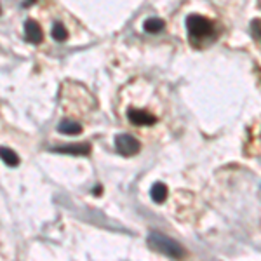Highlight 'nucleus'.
<instances>
[{
	"label": "nucleus",
	"instance_id": "obj_1",
	"mask_svg": "<svg viewBox=\"0 0 261 261\" xmlns=\"http://www.w3.org/2000/svg\"><path fill=\"white\" fill-rule=\"evenodd\" d=\"M146 242H148L150 249H154L155 253H160L167 258H174V260H179V258L187 256V251L183 249L181 244H178L176 241H173L171 237L164 235L160 232H150L146 237Z\"/></svg>",
	"mask_w": 261,
	"mask_h": 261
},
{
	"label": "nucleus",
	"instance_id": "obj_2",
	"mask_svg": "<svg viewBox=\"0 0 261 261\" xmlns=\"http://www.w3.org/2000/svg\"><path fill=\"white\" fill-rule=\"evenodd\" d=\"M187 30L191 38H204L212 35L214 26L208 17L199 16V14H190L187 17Z\"/></svg>",
	"mask_w": 261,
	"mask_h": 261
},
{
	"label": "nucleus",
	"instance_id": "obj_3",
	"mask_svg": "<svg viewBox=\"0 0 261 261\" xmlns=\"http://www.w3.org/2000/svg\"><path fill=\"white\" fill-rule=\"evenodd\" d=\"M115 148L122 157H133L141 150V143L136 138L131 136V134H117Z\"/></svg>",
	"mask_w": 261,
	"mask_h": 261
},
{
	"label": "nucleus",
	"instance_id": "obj_4",
	"mask_svg": "<svg viewBox=\"0 0 261 261\" xmlns=\"http://www.w3.org/2000/svg\"><path fill=\"white\" fill-rule=\"evenodd\" d=\"M127 119L134 125H154L157 122V117L155 115L145 112V110H138V108H129Z\"/></svg>",
	"mask_w": 261,
	"mask_h": 261
},
{
	"label": "nucleus",
	"instance_id": "obj_5",
	"mask_svg": "<svg viewBox=\"0 0 261 261\" xmlns=\"http://www.w3.org/2000/svg\"><path fill=\"white\" fill-rule=\"evenodd\" d=\"M56 154H68V155H86L91 154V145L89 143H73V145H63V146H54L51 148Z\"/></svg>",
	"mask_w": 261,
	"mask_h": 261
},
{
	"label": "nucleus",
	"instance_id": "obj_6",
	"mask_svg": "<svg viewBox=\"0 0 261 261\" xmlns=\"http://www.w3.org/2000/svg\"><path fill=\"white\" fill-rule=\"evenodd\" d=\"M42 37H44V34H42V28L37 21L26 19V23H25V38L26 40H28L30 44H40Z\"/></svg>",
	"mask_w": 261,
	"mask_h": 261
},
{
	"label": "nucleus",
	"instance_id": "obj_7",
	"mask_svg": "<svg viewBox=\"0 0 261 261\" xmlns=\"http://www.w3.org/2000/svg\"><path fill=\"white\" fill-rule=\"evenodd\" d=\"M150 197H152V200L157 204H162L164 200L167 199V187L164 185V183H154L152 185V188H150Z\"/></svg>",
	"mask_w": 261,
	"mask_h": 261
},
{
	"label": "nucleus",
	"instance_id": "obj_8",
	"mask_svg": "<svg viewBox=\"0 0 261 261\" xmlns=\"http://www.w3.org/2000/svg\"><path fill=\"white\" fill-rule=\"evenodd\" d=\"M58 131L63 134H79L82 133V125L75 121H61L58 124Z\"/></svg>",
	"mask_w": 261,
	"mask_h": 261
},
{
	"label": "nucleus",
	"instance_id": "obj_9",
	"mask_svg": "<svg viewBox=\"0 0 261 261\" xmlns=\"http://www.w3.org/2000/svg\"><path fill=\"white\" fill-rule=\"evenodd\" d=\"M143 28H145V32H148V34H158V32L164 30V21H162L160 17H148V19L143 23Z\"/></svg>",
	"mask_w": 261,
	"mask_h": 261
},
{
	"label": "nucleus",
	"instance_id": "obj_10",
	"mask_svg": "<svg viewBox=\"0 0 261 261\" xmlns=\"http://www.w3.org/2000/svg\"><path fill=\"white\" fill-rule=\"evenodd\" d=\"M0 154H2V162H4L5 166L16 167L17 164H19V157H17V155L14 154V152H13L11 148H7V146H2Z\"/></svg>",
	"mask_w": 261,
	"mask_h": 261
},
{
	"label": "nucleus",
	"instance_id": "obj_11",
	"mask_svg": "<svg viewBox=\"0 0 261 261\" xmlns=\"http://www.w3.org/2000/svg\"><path fill=\"white\" fill-rule=\"evenodd\" d=\"M51 35H52L54 40H58V42H63V40H67L68 34H67V28L61 25V23H54L52 25V32H51Z\"/></svg>",
	"mask_w": 261,
	"mask_h": 261
},
{
	"label": "nucleus",
	"instance_id": "obj_12",
	"mask_svg": "<svg viewBox=\"0 0 261 261\" xmlns=\"http://www.w3.org/2000/svg\"><path fill=\"white\" fill-rule=\"evenodd\" d=\"M251 32H253L256 42L261 46V21L260 19H254L253 21V25H251Z\"/></svg>",
	"mask_w": 261,
	"mask_h": 261
},
{
	"label": "nucleus",
	"instance_id": "obj_13",
	"mask_svg": "<svg viewBox=\"0 0 261 261\" xmlns=\"http://www.w3.org/2000/svg\"><path fill=\"white\" fill-rule=\"evenodd\" d=\"M34 2H35V0H26V2H25V5H30V4H34Z\"/></svg>",
	"mask_w": 261,
	"mask_h": 261
}]
</instances>
